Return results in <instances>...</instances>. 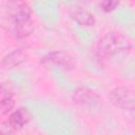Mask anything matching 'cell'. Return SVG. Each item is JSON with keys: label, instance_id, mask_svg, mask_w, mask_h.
Segmentation results:
<instances>
[{"label": "cell", "instance_id": "52a82bcc", "mask_svg": "<svg viewBox=\"0 0 135 135\" xmlns=\"http://www.w3.org/2000/svg\"><path fill=\"white\" fill-rule=\"evenodd\" d=\"M72 16L78 24L85 26V27H90V26L94 25V23H95L94 15L90 11H88L83 7H77L76 9H74Z\"/></svg>", "mask_w": 135, "mask_h": 135}, {"label": "cell", "instance_id": "6da1fadb", "mask_svg": "<svg viewBox=\"0 0 135 135\" xmlns=\"http://www.w3.org/2000/svg\"><path fill=\"white\" fill-rule=\"evenodd\" d=\"M131 49L130 40L122 34L110 32L103 35L95 45V54L99 58H108Z\"/></svg>", "mask_w": 135, "mask_h": 135}, {"label": "cell", "instance_id": "3957f363", "mask_svg": "<svg viewBox=\"0 0 135 135\" xmlns=\"http://www.w3.org/2000/svg\"><path fill=\"white\" fill-rule=\"evenodd\" d=\"M110 101L118 109L130 111L134 110V94L129 88L117 86L109 94Z\"/></svg>", "mask_w": 135, "mask_h": 135}, {"label": "cell", "instance_id": "ba28073f", "mask_svg": "<svg viewBox=\"0 0 135 135\" xmlns=\"http://www.w3.org/2000/svg\"><path fill=\"white\" fill-rule=\"evenodd\" d=\"M26 58V55L21 50H15L8 55H6L3 59V65L6 68H14L22 63Z\"/></svg>", "mask_w": 135, "mask_h": 135}, {"label": "cell", "instance_id": "9c48e42d", "mask_svg": "<svg viewBox=\"0 0 135 135\" xmlns=\"http://www.w3.org/2000/svg\"><path fill=\"white\" fill-rule=\"evenodd\" d=\"M13 107H14V100L9 96H6L0 100V110L3 113L8 112L9 110H12Z\"/></svg>", "mask_w": 135, "mask_h": 135}, {"label": "cell", "instance_id": "8fae6325", "mask_svg": "<svg viewBox=\"0 0 135 135\" xmlns=\"http://www.w3.org/2000/svg\"><path fill=\"white\" fill-rule=\"evenodd\" d=\"M0 135H11L9 130H8V129H7V130H4V129L1 127V130H0Z\"/></svg>", "mask_w": 135, "mask_h": 135}, {"label": "cell", "instance_id": "277c9868", "mask_svg": "<svg viewBox=\"0 0 135 135\" xmlns=\"http://www.w3.org/2000/svg\"><path fill=\"white\" fill-rule=\"evenodd\" d=\"M44 61L50 62L52 64H55L56 66L65 70V71H70L75 66V61L73 59V57H71L69 54H65L63 52H52L50 54H47L44 57Z\"/></svg>", "mask_w": 135, "mask_h": 135}, {"label": "cell", "instance_id": "7a4b0ae2", "mask_svg": "<svg viewBox=\"0 0 135 135\" xmlns=\"http://www.w3.org/2000/svg\"><path fill=\"white\" fill-rule=\"evenodd\" d=\"M34 25L31 18V8L27 4L22 3L13 15L12 32L16 38H24L33 32Z\"/></svg>", "mask_w": 135, "mask_h": 135}, {"label": "cell", "instance_id": "8992f818", "mask_svg": "<svg viewBox=\"0 0 135 135\" xmlns=\"http://www.w3.org/2000/svg\"><path fill=\"white\" fill-rule=\"evenodd\" d=\"M30 120V114L27 110L25 109H18L14 111L9 118H8V124L12 129H21L23 128Z\"/></svg>", "mask_w": 135, "mask_h": 135}, {"label": "cell", "instance_id": "5b68a950", "mask_svg": "<svg viewBox=\"0 0 135 135\" xmlns=\"http://www.w3.org/2000/svg\"><path fill=\"white\" fill-rule=\"evenodd\" d=\"M73 100L76 104L82 107H95L99 99L98 96L88 88H79L73 95Z\"/></svg>", "mask_w": 135, "mask_h": 135}, {"label": "cell", "instance_id": "30bf717a", "mask_svg": "<svg viewBox=\"0 0 135 135\" xmlns=\"http://www.w3.org/2000/svg\"><path fill=\"white\" fill-rule=\"evenodd\" d=\"M117 5H118V2L117 1H111V0L103 1V2L100 3V6H101V8L104 12H111V11L115 9Z\"/></svg>", "mask_w": 135, "mask_h": 135}]
</instances>
